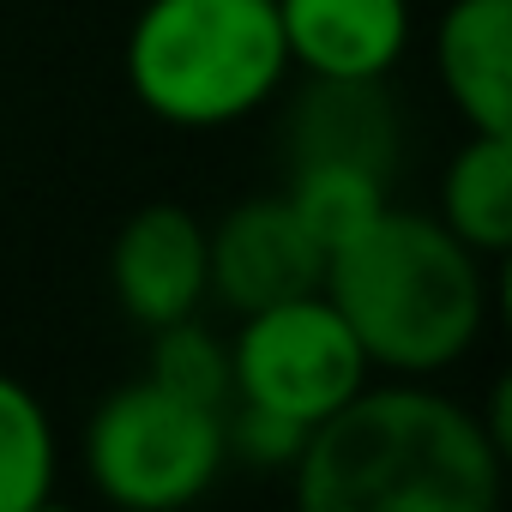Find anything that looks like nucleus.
Listing matches in <instances>:
<instances>
[{"mask_svg": "<svg viewBox=\"0 0 512 512\" xmlns=\"http://www.w3.org/2000/svg\"><path fill=\"white\" fill-rule=\"evenodd\" d=\"M506 446L446 392L398 374L320 416L290 464L302 512H488Z\"/></svg>", "mask_w": 512, "mask_h": 512, "instance_id": "nucleus-1", "label": "nucleus"}, {"mask_svg": "<svg viewBox=\"0 0 512 512\" xmlns=\"http://www.w3.org/2000/svg\"><path fill=\"white\" fill-rule=\"evenodd\" d=\"M320 290L356 332L368 368L410 380L452 368L488 320L482 253H470L434 211L404 205H386L326 253Z\"/></svg>", "mask_w": 512, "mask_h": 512, "instance_id": "nucleus-2", "label": "nucleus"}, {"mask_svg": "<svg viewBox=\"0 0 512 512\" xmlns=\"http://www.w3.org/2000/svg\"><path fill=\"white\" fill-rule=\"evenodd\" d=\"M284 73L272 0H145L127 25V91L145 115L187 133L247 121Z\"/></svg>", "mask_w": 512, "mask_h": 512, "instance_id": "nucleus-3", "label": "nucleus"}, {"mask_svg": "<svg viewBox=\"0 0 512 512\" xmlns=\"http://www.w3.org/2000/svg\"><path fill=\"white\" fill-rule=\"evenodd\" d=\"M223 410L193 404L157 380L115 386L85 428V470L103 500L127 512H175L223 470Z\"/></svg>", "mask_w": 512, "mask_h": 512, "instance_id": "nucleus-4", "label": "nucleus"}, {"mask_svg": "<svg viewBox=\"0 0 512 512\" xmlns=\"http://www.w3.org/2000/svg\"><path fill=\"white\" fill-rule=\"evenodd\" d=\"M356 386H368V356L326 290L241 314L229 338V404H253L314 428Z\"/></svg>", "mask_w": 512, "mask_h": 512, "instance_id": "nucleus-5", "label": "nucleus"}, {"mask_svg": "<svg viewBox=\"0 0 512 512\" xmlns=\"http://www.w3.org/2000/svg\"><path fill=\"white\" fill-rule=\"evenodd\" d=\"M326 278V247L308 235L284 193L241 199L205 229V296L229 314H260L272 302L308 296Z\"/></svg>", "mask_w": 512, "mask_h": 512, "instance_id": "nucleus-6", "label": "nucleus"}, {"mask_svg": "<svg viewBox=\"0 0 512 512\" xmlns=\"http://www.w3.org/2000/svg\"><path fill=\"white\" fill-rule=\"evenodd\" d=\"M109 290L127 320L169 326L199 314L205 302V223L187 205H139L109 247Z\"/></svg>", "mask_w": 512, "mask_h": 512, "instance_id": "nucleus-7", "label": "nucleus"}, {"mask_svg": "<svg viewBox=\"0 0 512 512\" xmlns=\"http://www.w3.org/2000/svg\"><path fill=\"white\" fill-rule=\"evenodd\" d=\"M290 67L314 79H386L410 43V0H272Z\"/></svg>", "mask_w": 512, "mask_h": 512, "instance_id": "nucleus-8", "label": "nucleus"}, {"mask_svg": "<svg viewBox=\"0 0 512 512\" xmlns=\"http://www.w3.org/2000/svg\"><path fill=\"white\" fill-rule=\"evenodd\" d=\"M434 73L470 133H512V0H452L434 25Z\"/></svg>", "mask_w": 512, "mask_h": 512, "instance_id": "nucleus-9", "label": "nucleus"}, {"mask_svg": "<svg viewBox=\"0 0 512 512\" xmlns=\"http://www.w3.org/2000/svg\"><path fill=\"white\" fill-rule=\"evenodd\" d=\"M290 163H356L392 175L398 109L386 79H314L290 109Z\"/></svg>", "mask_w": 512, "mask_h": 512, "instance_id": "nucleus-10", "label": "nucleus"}, {"mask_svg": "<svg viewBox=\"0 0 512 512\" xmlns=\"http://www.w3.org/2000/svg\"><path fill=\"white\" fill-rule=\"evenodd\" d=\"M470 253L500 260L512 247V133H470L446 175H440V211H434Z\"/></svg>", "mask_w": 512, "mask_h": 512, "instance_id": "nucleus-11", "label": "nucleus"}, {"mask_svg": "<svg viewBox=\"0 0 512 512\" xmlns=\"http://www.w3.org/2000/svg\"><path fill=\"white\" fill-rule=\"evenodd\" d=\"M55 470L61 446L43 398L25 380L0 374V512H37L55 494Z\"/></svg>", "mask_w": 512, "mask_h": 512, "instance_id": "nucleus-12", "label": "nucleus"}, {"mask_svg": "<svg viewBox=\"0 0 512 512\" xmlns=\"http://www.w3.org/2000/svg\"><path fill=\"white\" fill-rule=\"evenodd\" d=\"M284 199L296 205V217L308 223V235L332 253L344 247L356 229H368L392 199H386V175L356 169V163H290V187Z\"/></svg>", "mask_w": 512, "mask_h": 512, "instance_id": "nucleus-13", "label": "nucleus"}, {"mask_svg": "<svg viewBox=\"0 0 512 512\" xmlns=\"http://www.w3.org/2000/svg\"><path fill=\"white\" fill-rule=\"evenodd\" d=\"M145 380L193 398V404H211V410H229V344L199 326L193 314L187 320H169V326H151V368Z\"/></svg>", "mask_w": 512, "mask_h": 512, "instance_id": "nucleus-14", "label": "nucleus"}]
</instances>
